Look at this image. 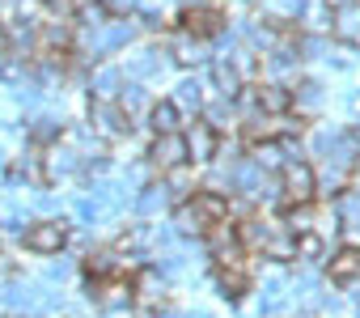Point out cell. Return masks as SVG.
I'll return each instance as SVG.
<instances>
[{
  "mask_svg": "<svg viewBox=\"0 0 360 318\" xmlns=\"http://www.w3.org/2000/svg\"><path fill=\"white\" fill-rule=\"evenodd\" d=\"M280 191H284V204H314L318 200V170L301 157H288L284 170H280Z\"/></svg>",
  "mask_w": 360,
  "mask_h": 318,
  "instance_id": "1",
  "label": "cell"
},
{
  "mask_svg": "<svg viewBox=\"0 0 360 318\" xmlns=\"http://www.w3.org/2000/svg\"><path fill=\"white\" fill-rule=\"evenodd\" d=\"M22 242H26V250H30V255H60V250L68 246V225H64L60 217L34 221V225H26Z\"/></svg>",
  "mask_w": 360,
  "mask_h": 318,
  "instance_id": "2",
  "label": "cell"
},
{
  "mask_svg": "<svg viewBox=\"0 0 360 318\" xmlns=\"http://www.w3.org/2000/svg\"><path fill=\"white\" fill-rule=\"evenodd\" d=\"M183 136H187V153H191L195 166H208V162H217V157H221V132L208 119H191L183 127Z\"/></svg>",
  "mask_w": 360,
  "mask_h": 318,
  "instance_id": "3",
  "label": "cell"
},
{
  "mask_svg": "<svg viewBox=\"0 0 360 318\" xmlns=\"http://www.w3.org/2000/svg\"><path fill=\"white\" fill-rule=\"evenodd\" d=\"M148 162H153V170H174V166H183V162H191V153H187V136L183 132H165V136H153V144H148Z\"/></svg>",
  "mask_w": 360,
  "mask_h": 318,
  "instance_id": "4",
  "label": "cell"
},
{
  "mask_svg": "<svg viewBox=\"0 0 360 318\" xmlns=\"http://www.w3.org/2000/svg\"><path fill=\"white\" fill-rule=\"evenodd\" d=\"M89 123H94L98 140H119V136L131 132V110H127L123 102H94Z\"/></svg>",
  "mask_w": 360,
  "mask_h": 318,
  "instance_id": "5",
  "label": "cell"
},
{
  "mask_svg": "<svg viewBox=\"0 0 360 318\" xmlns=\"http://www.w3.org/2000/svg\"><path fill=\"white\" fill-rule=\"evenodd\" d=\"M204 242H208V250H212V259H217V263L246 259V255H242V250H246V242H242V229H238V221H233V217L217 221V225L204 234Z\"/></svg>",
  "mask_w": 360,
  "mask_h": 318,
  "instance_id": "6",
  "label": "cell"
},
{
  "mask_svg": "<svg viewBox=\"0 0 360 318\" xmlns=\"http://www.w3.org/2000/svg\"><path fill=\"white\" fill-rule=\"evenodd\" d=\"M330 34L347 47H360V0H339L330 9Z\"/></svg>",
  "mask_w": 360,
  "mask_h": 318,
  "instance_id": "7",
  "label": "cell"
},
{
  "mask_svg": "<svg viewBox=\"0 0 360 318\" xmlns=\"http://www.w3.org/2000/svg\"><path fill=\"white\" fill-rule=\"evenodd\" d=\"M217 288L225 301H242L250 293V272H246V259H229V263H217Z\"/></svg>",
  "mask_w": 360,
  "mask_h": 318,
  "instance_id": "8",
  "label": "cell"
},
{
  "mask_svg": "<svg viewBox=\"0 0 360 318\" xmlns=\"http://www.w3.org/2000/svg\"><path fill=\"white\" fill-rule=\"evenodd\" d=\"M77 170H85V153L64 148V144H51V148L43 153V174H47V183L68 179V174H77Z\"/></svg>",
  "mask_w": 360,
  "mask_h": 318,
  "instance_id": "9",
  "label": "cell"
},
{
  "mask_svg": "<svg viewBox=\"0 0 360 318\" xmlns=\"http://www.w3.org/2000/svg\"><path fill=\"white\" fill-rule=\"evenodd\" d=\"M169 60L183 64V68H200V64H208V43L191 30H178L169 39Z\"/></svg>",
  "mask_w": 360,
  "mask_h": 318,
  "instance_id": "10",
  "label": "cell"
},
{
  "mask_svg": "<svg viewBox=\"0 0 360 318\" xmlns=\"http://www.w3.org/2000/svg\"><path fill=\"white\" fill-rule=\"evenodd\" d=\"M169 204H174V191H169V183H165V179L144 183V187L136 191V212H140V217H148V221H153V217H161Z\"/></svg>",
  "mask_w": 360,
  "mask_h": 318,
  "instance_id": "11",
  "label": "cell"
},
{
  "mask_svg": "<svg viewBox=\"0 0 360 318\" xmlns=\"http://www.w3.org/2000/svg\"><path fill=\"white\" fill-rule=\"evenodd\" d=\"M208 229H212V221L200 212L195 200H183V204L174 208V234H178V238H204Z\"/></svg>",
  "mask_w": 360,
  "mask_h": 318,
  "instance_id": "12",
  "label": "cell"
},
{
  "mask_svg": "<svg viewBox=\"0 0 360 318\" xmlns=\"http://www.w3.org/2000/svg\"><path fill=\"white\" fill-rule=\"evenodd\" d=\"M259 255H263V259H276V263L297 259V234H292L288 225H271L267 238H263V246H259Z\"/></svg>",
  "mask_w": 360,
  "mask_h": 318,
  "instance_id": "13",
  "label": "cell"
},
{
  "mask_svg": "<svg viewBox=\"0 0 360 318\" xmlns=\"http://www.w3.org/2000/svg\"><path fill=\"white\" fill-rule=\"evenodd\" d=\"M221 26H225V18H221L217 9H208V5H187V13H183V30H191V34H200V39L221 34Z\"/></svg>",
  "mask_w": 360,
  "mask_h": 318,
  "instance_id": "14",
  "label": "cell"
},
{
  "mask_svg": "<svg viewBox=\"0 0 360 318\" xmlns=\"http://www.w3.org/2000/svg\"><path fill=\"white\" fill-rule=\"evenodd\" d=\"M326 272H330V284H347L360 276V246H343L326 259Z\"/></svg>",
  "mask_w": 360,
  "mask_h": 318,
  "instance_id": "15",
  "label": "cell"
},
{
  "mask_svg": "<svg viewBox=\"0 0 360 318\" xmlns=\"http://www.w3.org/2000/svg\"><path fill=\"white\" fill-rule=\"evenodd\" d=\"M242 72H238V64L233 60H217L212 64V89L221 94V98H229V102H238V94H242Z\"/></svg>",
  "mask_w": 360,
  "mask_h": 318,
  "instance_id": "16",
  "label": "cell"
},
{
  "mask_svg": "<svg viewBox=\"0 0 360 318\" xmlns=\"http://www.w3.org/2000/svg\"><path fill=\"white\" fill-rule=\"evenodd\" d=\"M255 98H259V106H263L267 115H284V110H292V89L280 85V81H263V85L255 89Z\"/></svg>",
  "mask_w": 360,
  "mask_h": 318,
  "instance_id": "17",
  "label": "cell"
},
{
  "mask_svg": "<svg viewBox=\"0 0 360 318\" xmlns=\"http://www.w3.org/2000/svg\"><path fill=\"white\" fill-rule=\"evenodd\" d=\"M318 110H322V85H318V81L292 85V115H297V119H314Z\"/></svg>",
  "mask_w": 360,
  "mask_h": 318,
  "instance_id": "18",
  "label": "cell"
},
{
  "mask_svg": "<svg viewBox=\"0 0 360 318\" xmlns=\"http://www.w3.org/2000/svg\"><path fill=\"white\" fill-rule=\"evenodd\" d=\"M119 259H123V250H119V246L89 250V255H85V272H89L94 280H110V276H119Z\"/></svg>",
  "mask_w": 360,
  "mask_h": 318,
  "instance_id": "19",
  "label": "cell"
},
{
  "mask_svg": "<svg viewBox=\"0 0 360 318\" xmlns=\"http://www.w3.org/2000/svg\"><path fill=\"white\" fill-rule=\"evenodd\" d=\"M178 115H183V106H178V102H153V106H148V127H153V136L178 132V127H183V119H178Z\"/></svg>",
  "mask_w": 360,
  "mask_h": 318,
  "instance_id": "20",
  "label": "cell"
},
{
  "mask_svg": "<svg viewBox=\"0 0 360 318\" xmlns=\"http://www.w3.org/2000/svg\"><path fill=\"white\" fill-rule=\"evenodd\" d=\"M259 9L271 26H288L305 13V0H259Z\"/></svg>",
  "mask_w": 360,
  "mask_h": 318,
  "instance_id": "21",
  "label": "cell"
},
{
  "mask_svg": "<svg viewBox=\"0 0 360 318\" xmlns=\"http://www.w3.org/2000/svg\"><path fill=\"white\" fill-rule=\"evenodd\" d=\"M195 162H183V166H174V170H165V183H169V191H174V204H183V200H191L200 187H195V170H191Z\"/></svg>",
  "mask_w": 360,
  "mask_h": 318,
  "instance_id": "22",
  "label": "cell"
},
{
  "mask_svg": "<svg viewBox=\"0 0 360 318\" xmlns=\"http://www.w3.org/2000/svg\"><path fill=\"white\" fill-rule=\"evenodd\" d=\"M174 102L183 106V110H204L208 106V85L200 81V77H187V81H178V94H174Z\"/></svg>",
  "mask_w": 360,
  "mask_h": 318,
  "instance_id": "23",
  "label": "cell"
},
{
  "mask_svg": "<svg viewBox=\"0 0 360 318\" xmlns=\"http://www.w3.org/2000/svg\"><path fill=\"white\" fill-rule=\"evenodd\" d=\"M123 72L119 68H98L94 72V98L98 102H119V94H123Z\"/></svg>",
  "mask_w": 360,
  "mask_h": 318,
  "instance_id": "24",
  "label": "cell"
},
{
  "mask_svg": "<svg viewBox=\"0 0 360 318\" xmlns=\"http://www.w3.org/2000/svg\"><path fill=\"white\" fill-rule=\"evenodd\" d=\"M136 297H140L144 305H165V280H161L157 272L140 267V272H136Z\"/></svg>",
  "mask_w": 360,
  "mask_h": 318,
  "instance_id": "25",
  "label": "cell"
},
{
  "mask_svg": "<svg viewBox=\"0 0 360 318\" xmlns=\"http://www.w3.org/2000/svg\"><path fill=\"white\" fill-rule=\"evenodd\" d=\"M250 157H255L263 170H284V162H288V153H284L280 140H255L250 144Z\"/></svg>",
  "mask_w": 360,
  "mask_h": 318,
  "instance_id": "26",
  "label": "cell"
},
{
  "mask_svg": "<svg viewBox=\"0 0 360 318\" xmlns=\"http://www.w3.org/2000/svg\"><path fill=\"white\" fill-rule=\"evenodd\" d=\"M284 225H288L297 238H301V234H309V229H314V204H288Z\"/></svg>",
  "mask_w": 360,
  "mask_h": 318,
  "instance_id": "27",
  "label": "cell"
},
{
  "mask_svg": "<svg viewBox=\"0 0 360 318\" xmlns=\"http://www.w3.org/2000/svg\"><path fill=\"white\" fill-rule=\"evenodd\" d=\"M161 72H165L161 51H140V56L131 60V77H161Z\"/></svg>",
  "mask_w": 360,
  "mask_h": 318,
  "instance_id": "28",
  "label": "cell"
},
{
  "mask_svg": "<svg viewBox=\"0 0 360 318\" xmlns=\"http://www.w3.org/2000/svg\"><path fill=\"white\" fill-rule=\"evenodd\" d=\"M238 229H242V242H246V246H255V250H259V246H263V238H267V229H271V225H267V221H263V217H246V221H238Z\"/></svg>",
  "mask_w": 360,
  "mask_h": 318,
  "instance_id": "29",
  "label": "cell"
},
{
  "mask_svg": "<svg viewBox=\"0 0 360 318\" xmlns=\"http://www.w3.org/2000/svg\"><path fill=\"white\" fill-rule=\"evenodd\" d=\"M322 250H326V242H322L314 229L297 238V259H305V263H318V259H322Z\"/></svg>",
  "mask_w": 360,
  "mask_h": 318,
  "instance_id": "30",
  "label": "cell"
},
{
  "mask_svg": "<svg viewBox=\"0 0 360 318\" xmlns=\"http://www.w3.org/2000/svg\"><path fill=\"white\" fill-rule=\"evenodd\" d=\"M64 22H68V18H60V22H51V26L43 30V43H47L51 51H64V47L72 43V30H68Z\"/></svg>",
  "mask_w": 360,
  "mask_h": 318,
  "instance_id": "31",
  "label": "cell"
},
{
  "mask_svg": "<svg viewBox=\"0 0 360 318\" xmlns=\"http://www.w3.org/2000/svg\"><path fill=\"white\" fill-rule=\"evenodd\" d=\"M60 132H64V127H60L56 119H34L30 140H34V144H56V140H60Z\"/></svg>",
  "mask_w": 360,
  "mask_h": 318,
  "instance_id": "32",
  "label": "cell"
},
{
  "mask_svg": "<svg viewBox=\"0 0 360 318\" xmlns=\"http://www.w3.org/2000/svg\"><path fill=\"white\" fill-rule=\"evenodd\" d=\"M208 123H212L217 132H225V127H233V102L225 98V102H217V106H208Z\"/></svg>",
  "mask_w": 360,
  "mask_h": 318,
  "instance_id": "33",
  "label": "cell"
},
{
  "mask_svg": "<svg viewBox=\"0 0 360 318\" xmlns=\"http://www.w3.org/2000/svg\"><path fill=\"white\" fill-rule=\"evenodd\" d=\"M119 102L131 110V115H140L144 106H148V98H144V89L140 85H123V94H119Z\"/></svg>",
  "mask_w": 360,
  "mask_h": 318,
  "instance_id": "34",
  "label": "cell"
},
{
  "mask_svg": "<svg viewBox=\"0 0 360 318\" xmlns=\"http://www.w3.org/2000/svg\"><path fill=\"white\" fill-rule=\"evenodd\" d=\"M81 5H89V0H47V9H51L56 18H77Z\"/></svg>",
  "mask_w": 360,
  "mask_h": 318,
  "instance_id": "35",
  "label": "cell"
},
{
  "mask_svg": "<svg viewBox=\"0 0 360 318\" xmlns=\"http://www.w3.org/2000/svg\"><path fill=\"white\" fill-rule=\"evenodd\" d=\"M72 217H77L81 225H94V221H98V204H94V200H77V208H72Z\"/></svg>",
  "mask_w": 360,
  "mask_h": 318,
  "instance_id": "36",
  "label": "cell"
},
{
  "mask_svg": "<svg viewBox=\"0 0 360 318\" xmlns=\"http://www.w3.org/2000/svg\"><path fill=\"white\" fill-rule=\"evenodd\" d=\"M301 51H305V56H326V39H318V34L301 39ZM326 60H330V56H326Z\"/></svg>",
  "mask_w": 360,
  "mask_h": 318,
  "instance_id": "37",
  "label": "cell"
},
{
  "mask_svg": "<svg viewBox=\"0 0 360 318\" xmlns=\"http://www.w3.org/2000/svg\"><path fill=\"white\" fill-rule=\"evenodd\" d=\"M305 22L309 26H326V9L322 5H305Z\"/></svg>",
  "mask_w": 360,
  "mask_h": 318,
  "instance_id": "38",
  "label": "cell"
},
{
  "mask_svg": "<svg viewBox=\"0 0 360 318\" xmlns=\"http://www.w3.org/2000/svg\"><path fill=\"white\" fill-rule=\"evenodd\" d=\"M343 246H360V221H347L343 225Z\"/></svg>",
  "mask_w": 360,
  "mask_h": 318,
  "instance_id": "39",
  "label": "cell"
},
{
  "mask_svg": "<svg viewBox=\"0 0 360 318\" xmlns=\"http://www.w3.org/2000/svg\"><path fill=\"white\" fill-rule=\"evenodd\" d=\"M102 5H106L110 13H127V9H131V0H102Z\"/></svg>",
  "mask_w": 360,
  "mask_h": 318,
  "instance_id": "40",
  "label": "cell"
},
{
  "mask_svg": "<svg viewBox=\"0 0 360 318\" xmlns=\"http://www.w3.org/2000/svg\"><path fill=\"white\" fill-rule=\"evenodd\" d=\"M9 47H13V43H9V34H5V26H0V60H5V56H9Z\"/></svg>",
  "mask_w": 360,
  "mask_h": 318,
  "instance_id": "41",
  "label": "cell"
},
{
  "mask_svg": "<svg viewBox=\"0 0 360 318\" xmlns=\"http://www.w3.org/2000/svg\"><path fill=\"white\" fill-rule=\"evenodd\" d=\"M157 318H183V314H178L174 305H157Z\"/></svg>",
  "mask_w": 360,
  "mask_h": 318,
  "instance_id": "42",
  "label": "cell"
},
{
  "mask_svg": "<svg viewBox=\"0 0 360 318\" xmlns=\"http://www.w3.org/2000/svg\"><path fill=\"white\" fill-rule=\"evenodd\" d=\"M347 136H352V140H356V144H360V119H356V123H352V132H347Z\"/></svg>",
  "mask_w": 360,
  "mask_h": 318,
  "instance_id": "43",
  "label": "cell"
},
{
  "mask_svg": "<svg viewBox=\"0 0 360 318\" xmlns=\"http://www.w3.org/2000/svg\"><path fill=\"white\" fill-rule=\"evenodd\" d=\"M13 318H34V314H13Z\"/></svg>",
  "mask_w": 360,
  "mask_h": 318,
  "instance_id": "44",
  "label": "cell"
},
{
  "mask_svg": "<svg viewBox=\"0 0 360 318\" xmlns=\"http://www.w3.org/2000/svg\"><path fill=\"white\" fill-rule=\"evenodd\" d=\"M187 5H204V0H187Z\"/></svg>",
  "mask_w": 360,
  "mask_h": 318,
  "instance_id": "45",
  "label": "cell"
},
{
  "mask_svg": "<svg viewBox=\"0 0 360 318\" xmlns=\"http://www.w3.org/2000/svg\"><path fill=\"white\" fill-rule=\"evenodd\" d=\"M191 318H208V314H191Z\"/></svg>",
  "mask_w": 360,
  "mask_h": 318,
  "instance_id": "46",
  "label": "cell"
}]
</instances>
